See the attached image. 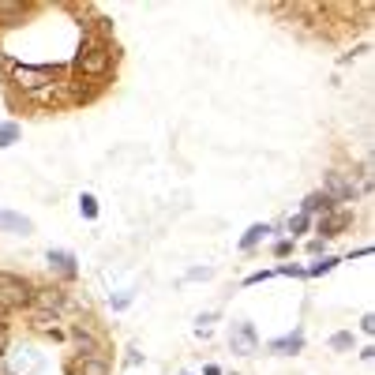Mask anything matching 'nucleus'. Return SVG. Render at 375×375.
Masks as SVG:
<instances>
[{
  "label": "nucleus",
  "mask_w": 375,
  "mask_h": 375,
  "mask_svg": "<svg viewBox=\"0 0 375 375\" xmlns=\"http://www.w3.org/2000/svg\"><path fill=\"white\" fill-rule=\"evenodd\" d=\"M229 349H233L237 357H256L259 353V334H256V327H251L248 319L233 323V330H229Z\"/></svg>",
  "instance_id": "f257e3e1"
},
{
  "label": "nucleus",
  "mask_w": 375,
  "mask_h": 375,
  "mask_svg": "<svg viewBox=\"0 0 375 375\" xmlns=\"http://www.w3.org/2000/svg\"><path fill=\"white\" fill-rule=\"evenodd\" d=\"M323 195L330 203H353L357 199V184H353L346 173H327L323 176Z\"/></svg>",
  "instance_id": "f03ea898"
},
{
  "label": "nucleus",
  "mask_w": 375,
  "mask_h": 375,
  "mask_svg": "<svg viewBox=\"0 0 375 375\" xmlns=\"http://www.w3.org/2000/svg\"><path fill=\"white\" fill-rule=\"evenodd\" d=\"M30 285L23 282V278H0V308H23L27 301H30Z\"/></svg>",
  "instance_id": "7ed1b4c3"
},
{
  "label": "nucleus",
  "mask_w": 375,
  "mask_h": 375,
  "mask_svg": "<svg viewBox=\"0 0 375 375\" xmlns=\"http://www.w3.org/2000/svg\"><path fill=\"white\" fill-rule=\"evenodd\" d=\"M109 64H113V53H109V49H86V53L75 57V72H83V75H105Z\"/></svg>",
  "instance_id": "20e7f679"
},
{
  "label": "nucleus",
  "mask_w": 375,
  "mask_h": 375,
  "mask_svg": "<svg viewBox=\"0 0 375 375\" xmlns=\"http://www.w3.org/2000/svg\"><path fill=\"white\" fill-rule=\"evenodd\" d=\"M349 222H353L349 211H327L323 218H319V233H323V237H338Z\"/></svg>",
  "instance_id": "39448f33"
},
{
  "label": "nucleus",
  "mask_w": 375,
  "mask_h": 375,
  "mask_svg": "<svg viewBox=\"0 0 375 375\" xmlns=\"http://www.w3.org/2000/svg\"><path fill=\"white\" fill-rule=\"evenodd\" d=\"M53 75H57L53 68H19L15 79H19V86H49Z\"/></svg>",
  "instance_id": "423d86ee"
},
{
  "label": "nucleus",
  "mask_w": 375,
  "mask_h": 375,
  "mask_svg": "<svg viewBox=\"0 0 375 375\" xmlns=\"http://www.w3.org/2000/svg\"><path fill=\"white\" fill-rule=\"evenodd\" d=\"M49 267L64 274V278H75V256L72 251H49Z\"/></svg>",
  "instance_id": "0eeeda50"
},
{
  "label": "nucleus",
  "mask_w": 375,
  "mask_h": 375,
  "mask_svg": "<svg viewBox=\"0 0 375 375\" xmlns=\"http://www.w3.org/2000/svg\"><path fill=\"white\" fill-rule=\"evenodd\" d=\"M0 229H12V233H30V229H34V225H30V218H23V214H0Z\"/></svg>",
  "instance_id": "6e6552de"
},
{
  "label": "nucleus",
  "mask_w": 375,
  "mask_h": 375,
  "mask_svg": "<svg viewBox=\"0 0 375 375\" xmlns=\"http://www.w3.org/2000/svg\"><path fill=\"white\" fill-rule=\"evenodd\" d=\"M23 19V4L15 0H0V23H19Z\"/></svg>",
  "instance_id": "1a4fd4ad"
},
{
  "label": "nucleus",
  "mask_w": 375,
  "mask_h": 375,
  "mask_svg": "<svg viewBox=\"0 0 375 375\" xmlns=\"http://www.w3.org/2000/svg\"><path fill=\"white\" fill-rule=\"evenodd\" d=\"M304 346V334H289V338H278V341H270V349L274 353H296Z\"/></svg>",
  "instance_id": "9d476101"
},
{
  "label": "nucleus",
  "mask_w": 375,
  "mask_h": 375,
  "mask_svg": "<svg viewBox=\"0 0 375 375\" xmlns=\"http://www.w3.org/2000/svg\"><path fill=\"white\" fill-rule=\"evenodd\" d=\"M267 233H270V225H251L248 233H244V240H240V248H244V251H248V248H256Z\"/></svg>",
  "instance_id": "9b49d317"
},
{
  "label": "nucleus",
  "mask_w": 375,
  "mask_h": 375,
  "mask_svg": "<svg viewBox=\"0 0 375 375\" xmlns=\"http://www.w3.org/2000/svg\"><path fill=\"white\" fill-rule=\"evenodd\" d=\"M72 338H75V346H79L83 353H98V341H94V334H86L83 327H75V330H72Z\"/></svg>",
  "instance_id": "f8f14e48"
},
{
  "label": "nucleus",
  "mask_w": 375,
  "mask_h": 375,
  "mask_svg": "<svg viewBox=\"0 0 375 375\" xmlns=\"http://www.w3.org/2000/svg\"><path fill=\"white\" fill-rule=\"evenodd\" d=\"M319 211H330V199H327V195H308V199H304V214H319Z\"/></svg>",
  "instance_id": "ddd939ff"
},
{
  "label": "nucleus",
  "mask_w": 375,
  "mask_h": 375,
  "mask_svg": "<svg viewBox=\"0 0 375 375\" xmlns=\"http://www.w3.org/2000/svg\"><path fill=\"white\" fill-rule=\"evenodd\" d=\"M34 301H38V304H41V308H53V312H57V308H60V304H64V296H60V293H57V289H41V293H38V296H34Z\"/></svg>",
  "instance_id": "4468645a"
},
{
  "label": "nucleus",
  "mask_w": 375,
  "mask_h": 375,
  "mask_svg": "<svg viewBox=\"0 0 375 375\" xmlns=\"http://www.w3.org/2000/svg\"><path fill=\"white\" fill-rule=\"evenodd\" d=\"M79 375H109V368H105L102 360L86 357V360H83V368H79Z\"/></svg>",
  "instance_id": "2eb2a0df"
},
{
  "label": "nucleus",
  "mask_w": 375,
  "mask_h": 375,
  "mask_svg": "<svg viewBox=\"0 0 375 375\" xmlns=\"http://www.w3.org/2000/svg\"><path fill=\"white\" fill-rule=\"evenodd\" d=\"M15 139H19V124H4V128H0V150L12 147Z\"/></svg>",
  "instance_id": "dca6fc26"
},
{
  "label": "nucleus",
  "mask_w": 375,
  "mask_h": 375,
  "mask_svg": "<svg viewBox=\"0 0 375 375\" xmlns=\"http://www.w3.org/2000/svg\"><path fill=\"white\" fill-rule=\"evenodd\" d=\"M79 211H83V218H98V203H94V195H83V199H79Z\"/></svg>",
  "instance_id": "f3484780"
},
{
  "label": "nucleus",
  "mask_w": 375,
  "mask_h": 375,
  "mask_svg": "<svg viewBox=\"0 0 375 375\" xmlns=\"http://www.w3.org/2000/svg\"><path fill=\"white\" fill-rule=\"evenodd\" d=\"M330 346H334V349H353V334H334V338H330Z\"/></svg>",
  "instance_id": "a211bd4d"
},
{
  "label": "nucleus",
  "mask_w": 375,
  "mask_h": 375,
  "mask_svg": "<svg viewBox=\"0 0 375 375\" xmlns=\"http://www.w3.org/2000/svg\"><path fill=\"white\" fill-rule=\"evenodd\" d=\"M304 229H308V214H296L289 222V233H304Z\"/></svg>",
  "instance_id": "6ab92c4d"
},
{
  "label": "nucleus",
  "mask_w": 375,
  "mask_h": 375,
  "mask_svg": "<svg viewBox=\"0 0 375 375\" xmlns=\"http://www.w3.org/2000/svg\"><path fill=\"white\" fill-rule=\"evenodd\" d=\"M334 263H338V259H323V263H315L308 274H327V270H334Z\"/></svg>",
  "instance_id": "aec40b11"
},
{
  "label": "nucleus",
  "mask_w": 375,
  "mask_h": 375,
  "mask_svg": "<svg viewBox=\"0 0 375 375\" xmlns=\"http://www.w3.org/2000/svg\"><path fill=\"white\" fill-rule=\"evenodd\" d=\"M206 375H222V368H218V364H211V368H206Z\"/></svg>",
  "instance_id": "412c9836"
},
{
  "label": "nucleus",
  "mask_w": 375,
  "mask_h": 375,
  "mask_svg": "<svg viewBox=\"0 0 375 375\" xmlns=\"http://www.w3.org/2000/svg\"><path fill=\"white\" fill-rule=\"evenodd\" d=\"M0 214H4V211H0Z\"/></svg>",
  "instance_id": "4be33fe9"
}]
</instances>
